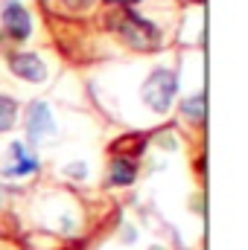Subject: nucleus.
<instances>
[{"instance_id":"nucleus-1","label":"nucleus","mask_w":248,"mask_h":250,"mask_svg":"<svg viewBox=\"0 0 248 250\" xmlns=\"http://www.w3.org/2000/svg\"><path fill=\"white\" fill-rule=\"evenodd\" d=\"M111 29L123 38L125 47H131L137 53H152L161 47V29L131 9H123L117 18H111Z\"/></svg>"},{"instance_id":"nucleus-2","label":"nucleus","mask_w":248,"mask_h":250,"mask_svg":"<svg viewBox=\"0 0 248 250\" xmlns=\"http://www.w3.org/2000/svg\"><path fill=\"white\" fill-rule=\"evenodd\" d=\"M175 93H178V76L170 67L152 70V76L143 82V90H140L146 108L155 111V114H167L175 102Z\"/></svg>"},{"instance_id":"nucleus-3","label":"nucleus","mask_w":248,"mask_h":250,"mask_svg":"<svg viewBox=\"0 0 248 250\" xmlns=\"http://www.w3.org/2000/svg\"><path fill=\"white\" fill-rule=\"evenodd\" d=\"M53 134H56V120H53L50 105L41 102V99L29 102V105H26V137H29V143H32V146H41V143H47Z\"/></svg>"},{"instance_id":"nucleus-4","label":"nucleus","mask_w":248,"mask_h":250,"mask_svg":"<svg viewBox=\"0 0 248 250\" xmlns=\"http://www.w3.org/2000/svg\"><path fill=\"white\" fill-rule=\"evenodd\" d=\"M0 15H3V29H6L9 38L26 41L32 35V15L26 12V6L21 0H6Z\"/></svg>"},{"instance_id":"nucleus-5","label":"nucleus","mask_w":248,"mask_h":250,"mask_svg":"<svg viewBox=\"0 0 248 250\" xmlns=\"http://www.w3.org/2000/svg\"><path fill=\"white\" fill-rule=\"evenodd\" d=\"M9 70H12L18 79L32 82V84H38V82L47 79V64L41 62L35 53H12V56H9Z\"/></svg>"},{"instance_id":"nucleus-6","label":"nucleus","mask_w":248,"mask_h":250,"mask_svg":"<svg viewBox=\"0 0 248 250\" xmlns=\"http://www.w3.org/2000/svg\"><path fill=\"white\" fill-rule=\"evenodd\" d=\"M9 166L3 169V175L6 178H24V175H32L35 169H38V157H32L26 148H24V143H12L9 146Z\"/></svg>"},{"instance_id":"nucleus-7","label":"nucleus","mask_w":248,"mask_h":250,"mask_svg":"<svg viewBox=\"0 0 248 250\" xmlns=\"http://www.w3.org/2000/svg\"><path fill=\"white\" fill-rule=\"evenodd\" d=\"M137 178V166L131 157H114L108 166V184L111 187H128Z\"/></svg>"},{"instance_id":"nucleus-8","label":"nucleus","mask_w":248,"mask_h":250,"mask_svg":"<svg viewBox=\"0 0 248 250\" xmlns=\"http://www.w3.org/2000/svg\"><path fill=\"white\" fill-rule=\"evenodd\" d=\"M181 114L190 123H201L204 120V93H193L181 102Z\"/></svg>"},{"instance_id":"nucleus-9","label":"nucleus","mask_w":248,"mask_h":250,"mask_svg":"<svg viewBox=\"0 0 248 250\" xmlns=\"http://www.w3.org/2000/svg\"><path fill=\"white\" fill-rule=\"evenodd\" d=\"M15 123H18V102L0 93V131H9Z\"/></svg>"},{"instance_id":"nucleus-10","label":"nucleus","mask_w":248,"mask_h":250,"mask_svg":"<svg viewBox=\"0 0 248 250\" xmlns=\"http://www.w3.org/2000/svg\"><path fill=\"white\" fill-rule=\"evenodd\" d=\"M64 175H70V178L82 181V178H88V166H85V163H70V166L64 169Z\"/></svg>"},{"instance_id":"nucleus-11","label":"nucleus","mask_w":248,"mask_h":250,"mask_svg":"<svg viewBox=\"0 0 248 250\" xmlns=\"http://www.w3.org/2000/svg\"><path fill=\"white\" fill-rule=\"evenodd\" d=\"M62 3L67 9H85V6H91L94 0H62Z\"/></svg>"},{"instance_id":"nucleus-12","label":"nucleus","mask_w":248,"mask_h":250,"mask_svg":"<svg viewBox=\"0 0 248 250\" xmlns=\"http://www.w3.org/2000/svg\"><path fill=\"white\" fill-rule=\"evenodd\" d=\"M105 3H114V6H120V9H128V6L137 3V0H105Z\"/></svg>"},{"instance_id":"nucleus-13","label":"nucleus","mask_w":248,"mask_h":250,"mask_svg":"<svg viewBox=\"0 0 248 250\" xmlns=\"http://www.w3.org/2000/svg\"><path fill=\"white\" fill-rule=\"evenodd\" d=\"M193 3H204V0H193Z\"/></svg>"}]
</instances>
